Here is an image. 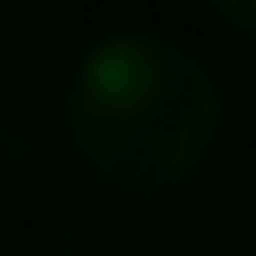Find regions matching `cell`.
Masks as SVG:
<instances>
[{"label":"cell","instance_id":"cell-2","mask_svg":"<svg viewBox=\"0 0 256 256\" xmlns=\"http://www.w3.org/2000/svg\"><path fill=\"white\" fill-rule=\"evenodd\" d=\"M208 12H214L226 30H238V36H256V0H208Z\"/></svg>","mask_w":256,"mask_h":256},{"label":"cell","instance_id":"cell-1","mask_svg":"<svg viewBox=\"0 0 256 256\" xmlns=\"http://www.w3.org/2000/svg\"><path fill=\"white\" fill-rule=\"evenodd\" d=\"M66 126L84 167L120 191L185 185L220 131V84L185 42L126 30L96 42L66 90Z\"/></svg>","mask_w":256,"mask_h":256}]
</instances>
